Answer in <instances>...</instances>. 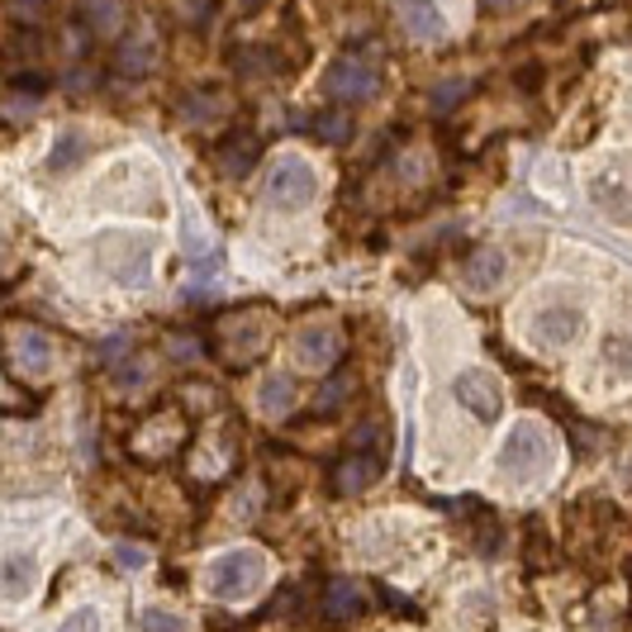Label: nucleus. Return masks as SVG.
Segmentation results:
<instances>
[{
    "label": "nucleus",
    "mask_w": 632,
    "mask_h": 632,
    "mask_svg": "<svg viewBox=\"0 0 632 632\" xmlns=\"http://www.w3.org/2000/svg\"><path fill=\"white\" fill-rule=\"evenodd\" d=\"M86 134H77V128H67V134H57L53 143V153H48V171H67V167H77L81 157H86Z\"/></svg>",
    "instance_id": "24"
},
{
    "label": "nucleus",
    "mask_w": 632,
    "mask_h": 632,
    "mask_svg": "<svg viewBox=\"0 0 632 632\" xmlns=\"http://www.w3.org/2000/svg\"><path fill=\"white\" fill-rule=\"evenodd\" d=\"M228 95L224 91H195L191 100L181 105V120L185 124H219V120H228Z\"/></svg>",
    "instance_id": "22"
},
{
    "label": "nucleus",
    "mask_w": 632,
    "mask_h": 632,
    "mask_svg": "<svg viewBox=\"0 0 632 632\" xmlns=\"http://www.w3.org/2000/svg\"><path fill=\"white\" fill-rule=\"evenodd\" d=\"M580 328H585V314L580 309H562V305H552V309H538L533 314V338L542 342V348H571V342L580 338Z\"/></svg>",
    "instance_id": "11"
},
{
    "label": "nucleus",
    "mask_w": 632,
    "mask_h": 632,
    "mask_svg": "<svg viewBox=\"0 0 632 632\" xmlns=\"http://www.w3.org/2000/svg\"><path fill=\"white\" fill-rule=\"evenodd\" d=\"M262 200L271 210H305L319 200V171H314L305 157H295V153H285L276 157V162L267 167V177H262Z\"/></svg>",
    "instance_id": "3"
},
{
    "label": "nucleus",
    "mask_w": 632,
    "mask_h": 632,
    "mask_svg": "<svg viewBox=\"0 0 632 632\" xmlns=\"http://www.w3.org/2000/svg\"><path fill=\"white\" fill-rule=\"evenodd\" d=\"M342 352H348V334L338 324H309L291 342V357L305 371H334L342 362Z\"/></svg>",
    "instance_id": "8"
},
{
    "label": "nucleus",
    "mask_w": 632,
    "mask_h": 632,
    "mask_svg": "<svg viewBox=\"0 0 632 632\" xmlns=\"http://www.w3.org/2000/svg\"><path fill=\"white\" fill-rule=\"evenodd\" d=\"M481 5H485V10H495V14H509V10H519L523 0H481Z\"/></svg>",
    "instance_id": "36"
},
{
    "label": "nucleus",
    "mask_w": 632,
    "mask_h": 632,
    "mask_svg": "<svg viewBox=\"0 0 632 632\" xmlns=\"http://www.w3.org/2000/svg\"><path fill=\"white\" fill-rule=\"evenodd\" d=\"M238 71L242 77H271V71H276V57L267 48H238Z\"/></svg>",
    "instance_id": "26"
},
{
    "label": "nucleus",
    "mask_w": 632,
    "mask_h": 632,
    "mask_svg": "<svg viewBox=\"0 0 632 632\" xmlns=\"http://www.w3.org/2000/svg\"><path fill=\"white\" fill-rule=\"evenodd\" d=\"M63 632H100V613H95V609H77V613H67Z\"/></svg>",
    "instance_id": "34"
},
{
    "label": "nucleus",
    "mask_w": 632,
    "mask_h": 632,
    "mask_svg": "<svg viewBox=\"0 0 632 632\" xmlns=\"http://www.w3.org/2000/svg\"><path fill=\"white\" fill-rule=\"evenodd\" d=\"M0 409H5V414H29V409H34V395H24L20 385H10L5 366H0Z\"/></svg>",
    "instance_id": "28"
},
{
    "label": "nucleus",
    "mask_w": 632,
    "mask_h": 632,
    "mask_svg": "<svg viewBox=\"0 0 632 632\" xmlns=\"http://www.w3.org/2000/svg\"><path fill=\"white\" fill-rule=\"evenodd\" d=\"M5 10H10L20 24H38L43 14H48V0H5Z\"/></svg>",
    "instance_id": "31"
},
{
    "label": "nucleus",
    "mask_w": 632,
    "mask_h": 632,
    "mask_svg": "<svg viewBox=\"0 0 632 632\" xmlns=\"http://www.w3.org/2000/svg\"><path fill=\"white\" fill-rule=\"evenodd\" d=\"M77 20L91 38H120L124 34V0H77Z\"/></svg>",
    "instance_id": "15"
},
{
    "label": "nucleus",
    "mask_w": 632,
    "mask_h": 632,
    "mask_svg": "<svg viewBox=\"0 0 632 632\" xmlns=\"http://www.w3.org/2000/svg\"><path fill=\"white\" fill-rule=\"evenodd\" d=\"M452 399L481 424H495L499 414H505V391H499V381L485 376L481 366H466L462 376L452 381Z\"/></svg>",
    "instance_id": "9"
},
{
    "label": "nucleus",
    "mask_w": 632,
    "mask_h": 632,
    "mask_svg": "<svg viewBox=\"0 0 632 632\" xmlns=\"http://www.w3.org/2000/svg\"><path fill=\"white\" fill-rule=\"evenodd\" d=\"M395 20L414 43H438L448 34V20H442L433 0H395Z\"/></svg>",
    "instance_id": "12"
},
{
    "label": "nucleus",
    "mask_w": 632,
    "mask_h": 632,
    "mask_svg": "<svg viewBox=\"0 0 632 632\" xmlns=\"http://www.w3.org/2000/svg\"><path fill=\"white\" fill-rule=\"evenodd\" d=\"M348 395H352V376H348V371H342L338 385H324V391H319V409H324V414H328V409H338Z\"/></svg>",
    "instance_id": "32"
},
{
    "label": "nucleus",
    "mask_w": 632,
    "mask_h": 632,
    "mask_svg": "<svg viewBox=\"0 0 632 632\" xmlns=\"http://www.w3.org/2000/svg\"><path fill=\"white\" fill-rule=\"evenodd\" d=\"M114 238H120L124 252H105V248H100V262H105V271H110L114 281L143 285V281H148V262H153V242L148 238H134V234H114Z\"/></svg>",
    "instance_id": "10"
},
{
    "label": "nucleus",
    "mask_w": 632,
    "mask_h": 632,
    "mask_svg": "<svg viewBox=\"0 0 632 632\" xmlns=\"http://www.w3.org/2000/svg\"><path fill=\"white\" fill-rule=\"evenodd\" d=\"M590 200L609 219H628V177H623V162H613V171H595L590 177Z\"/></svg>",
    "instance_id": "17"
},
{
    "label": "nucleus",
    "mask_w": 632,
    "mask_h": 632,
    "mask_svg": "<svg viewBox=\"0 0 632 632\" xmlns=\"http://www.w3.org/2000/svg\"><path fill=\"white\" fill-rule=\"evenodd\" d=\"M210 5H214V0H171V10H177L181 24H200L210 14Z\"/></svg>",
    "instance_id": "33"
},
{
    "label": "nucleus",
    "mask_w": 632,
    "mask_h": 632,
    "mask_svg": "<svg viewBox=\"0 0 632 632\" xmlns=\"http://www.w3.org/2000/svg\"><path fill=\"white\" fill-rule=\"evenodd\" d=\"M5 357H10V371H20V376H34V381H43L53 371V362H57V352H53V338L43 334V328H34V324H24V319H14V324H5Z\"/></svg>",
    "instance_id": "6"
},
{
    "label": "nucleus",
    "mask_w": 632,
    "mask_h": 632,
    "mask_svg": "<svg viewBox=\"0 0 632 632\" xmlns=\"http://www.w3.org/2000/svg\"><path fill=\"white\" fill-rule=\"evenodd\" d=\"M556 462V448H552V433L542 428L538 419H523L509 428L505 448H499V471H505L509 481H542Z\"/></svg>",
    "instance_id": "2"
},
{
    "label": "nucleus",
    "mask_w": 632,
    "mask_h": 632,
    "mask_svg": "<svg viewBox=\"0 0 632 632\" xmlns=\"http://www.w3.org/2000/svg\"><path fill=\"white\" fill-rule=\"evenodd\" d=\"M381 462L385 456H371V452H352V456H342V462L334 466V495H362L371 481L381 476Z\"/></svg>",
    "instance_id": "16"
},
{
    "label": "nucleus",
    "mask_w": 632,
    "mask_h": 632,
    "mask_svg": "<svg viewBox=\"0 0 632 632\" xmlns=\"http://www.w3.org/2000/svg\"><path fill=\"white\" fill-rule=\"evenodd\" d=\"M257 153H262V143L252 134H234L214 148V167H219V177H252Z\"/></svg>",
    "instance_id": "18"
},
{
    "label": "nucleus",
    "mask_w": 632,
    "mask_h": 632,
    "mask_svg": "<svg viewBox=\"0 0 632 632\" xmlns=\"http://www.w3.org/2000/svg\"><path fill=\"white\" fill-rule=\"evenodd\" d=\"M181 252L191 257V262H200V257H210V252H214V238L205 234V224H200V214H195V210H185V214H181Z\"/></svg>",
    "instance_id": "23"
},
{
    "label": "nucleus",
    "mask_w": 632,
    "mask_h": 632,
    "mask_svg": "<svg viewBox=\"0 0 632 632\" xmlns=\"http://www.w3.org/2000/svg\"><path fill=\"white\" fill-rule=\"evenodd\" d=\"M505 276H509V257L499 252V248H476V252L466 257V267H462L466 291H476V295L499 291V285H505Z\"/></svg>",
    "instance_id": "13"
},
{
    "label": "nucleus",
    "mask_w": 632,
    "mask_h": 632,
    "mask_svg": "<svg viewBox=\"0 0 632 632\" xmlns=\"http://www.w3.org/2000/svg\"><path fill=\"white\" fill-rule=\"evenodd\" d=\"M171 352H177V357H185V362H191V357H195V342H191V338H171Z\"/></svg>",
    "instance_id": "37"
},
{
    "label": "nucleus",
    "mask_w": 632,
    "mask_h": 632,
    "mask_svg": "<svg viewBox=\"0 0 632 632\" xmlns=\"http://www.w3.org/2000/svg\"><path fill=\"white\" fill-rule=\"evenodd\" d=\"M267 342H271V309H234V314H224L219 324H214V352H219V362L224 366H252L257 357L267 352Z\"/></svg>",
    "instance_id": "1"
},
{
    "label": "nucleus",
    "mask_w": 632,
    "mask_h": 632,
    "mask_svg": "<svg viewBox=\"0 0 632 632\" xmlns=\"http://www.w3.org/2000/svg\"><path fill=\"white\" fill-rule=\"evenodd\" d=\"M138 632H185V623L167 609H143L138 613Z\"/></svg>",
    "instance_id": "29"
},
{
    "label": "nucleus",
    "mask_w": 632,
    "mask_h": 632,
    "mask_svg": "<svg viewBox=\"0 0 632 632\" xmlns=\"http://www.w3.org/2000/svg\"><path fill=\"white\" fill-rule=\"evenodd\" d=\"M366 609V595L357 590L352 580H328V590H324V613L334 623H352L357 613Z\"/></svg>",
    "instance_id": "20"
},
{
    "label": "nucleus",
    "mask_w": 632,
    "mask_h": 632,
    "mask_svg": "<svg viewBox=\"0 0 632 632\" xmlns=\"http://www.w3.org/2000/svg\"><path fill=\"white\" fill-rule=\"evenodd\" d=\"M257 405H262V414H271V419L291 414L295 409V381L285 376V371H271V376H262V385H257Z\"/></svg>",
    "instance_id": "21"
},
{
    "label": "nucleus",
    "mask_w": 632,
    "mask_h": 632,
    "mask_svg": "<svg viewBox=\"0 0 632 632\" xmlns=\"http://www.w3.org/2000/svg\"><path fill=\"white\" fill-rule=\"evenodd\" d=\"M309 128H314V138H324V143H348V138H352L348 110H324V114H314Z\"/></svg>",
    "instance_id": "25"
},
{
    "label": "nucleus",
    "mask_w": 632,
    "mask_h": 632,
    "mask_svg": "<svg viewBox=\"0 0 632 632\" xmlns=\"http://www.w3.org/2000/svg\"><path fill=\"white\" fill-rule=\"evenodd\" d=\"M224 10L242 20V14H257V10H262V0H224Z\"/></svg>",
    "instance_id": "35"
},
{
    "label": "nucleus",
    "mask_w": 632,
    "mask_h": 632,
    "mask_svg": "<svg viewBox=\"0 0 632 632\" xmlns=\"http://www.w3.org/2000/svg\"><path fill=\"white\" fill-rule=\"evenodd\" d=\"M262 580H267V552H257V548H234L210 566V590L219 595L224 605L252 599L262 590Z\"/></svg>",
    "instance_id": "4"
},
{
    "label": "nucleus",
    "mask_w": 632,
    "mask_h": 632,
    "mask_svg": "<svg viewBox=\"0 0 632 632\" xmlns=\"http://www.w3.org/2000/svg\"><path fill=\"white\" fill-rule=\"evenodd\" d=\"M462 95H471V81H466V77H452V81H442L438 91H433V114H448V110H452V105H456V100H462Z\"/></svg>",
    "instance_id": "27"
},
{
    "label": "nucleus",
    "mask_w": 632,
    "mask_h": 632,
    "mask_svg": "<svg viewBox=\"0 0 632 632\" xmlns=\"http://www.w3.org/2000/svg\"><path fill=\"white\" fill-rule=\"evenodd\" d=\"M185 433H191V424H185L181 409H157L134 428L128 452L143 456V462H171V456L185 448Z\"/></svg>",
    "instance_id": "5"
},
{
    "label": "nucleus",
    "mask_w": 632,
    "mask_h": 632,
    "mask_svg": "<svg viewBox=\"0 0 632 632\" xmlns=\"http://www.w3.org/2000/svg\"><path fill=\"white\" fill-rule=\"evenodd\" d=\"M34 580H38V562L29 552H10L5 562H0V590L10 599H24L34 590Z\"/></svg>",
    "instance_id": "19"
},
{
    "label": "nucleus",
    "mask_w": 632,
    "mask_h": 632,
    "mask_svg": "<svg viewBox=\"0 0 632 632\" xmlns=\"http://www.w3.org/2000/svg\"><path fill=\"white\" fill-rule=\"evenodd\" d=\"M157 57H162L157 34L143 29V34H128L120 48H114V71H120V77H148V71L157 67Z\"/></svg>",
    "instance_id": "14"
},
{
    "label": "nucleus",
    "mask_w": 632,
    "mask_h": 632,
    "mask_svg": "<svg viewBox=\"0 0 632 632\" xmlns=\"http://www.w3.org/2000/svg\"><path fill=\"white\" fill-rule=\"evenodd\" d=\"M153 556H148V548H134V542H114V566L120 571H143Z\"/></svg>",
    "instance_id": "30"
},
{
    "label": "nucleus",
    "mask_w": 632,
    "mask_h": 632,
    "mask_svg": "<svg viewBox=\"0 0 632 632\" xmlns=\"http://www.w3.org/2000/svg\"><path fill=\"white\" fill-rule=\"evenodd\" d=\"M324 91L338 100V105H362V100H371L381 91V71L376 63H366V57H338L334 67H328V77H324Z\"/></svg>",
    "instance_id": "7"
}]
</instances>
